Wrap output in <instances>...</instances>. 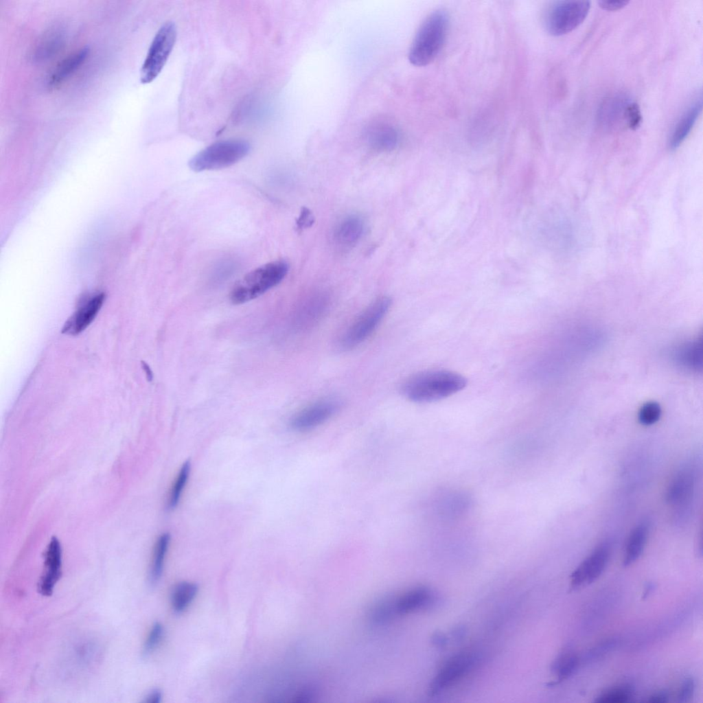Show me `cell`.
<instances>
[{
    "label": "cell",
    "instance_id": "cell-1",
    "mask_svg": "<svg viewBox=\"0 0 703 703\" xmlns=\"http://www.w3.org/2000/svg\"><path fill=\"white\" fill-rule=\"evenodd\" d=\"M460 373L447 369H431L416 373L402 385L403 394L415 402H431L451 396L467 385Z\"/></svg>",
    "mask_w": 703,
    "mask_h": 703
},
{
    "label": "cell",
    "instance_id": "cell-2",
    "mask_svg": "<svg viewBox=\"0 0 703 703\" xmlns=\"http://www.w3.org/2000/svg\"><path fill=\"white\" fill-rule=\"evenodd\" d=\"M449 16L442 9L430 13L419 26L411 43L408 60L415 66H426L439 54L445 43Z\"/></svg>",
    "mask_w": 703,
    "mask_h": 703
},
{
    "label": "cell",
    "instance_id": "cell-3",
    "mask_svg": "<svg viewBox=\"0 0 703 703\" xmlns=\"http://www.w3.org/2000/svg\"><path fill=\"white\" fill-rule=\"evenodd\" d=\"M288 271V264L277 260L263 264L246 273L232 287L229 299L240 305L262 295L278 285Z\"/></svg>",
    "mask_w": 703,
    "mask_h": 703
},
{
    "label": "cell",
    "instance_id": "cell-4",
    "mask_svg": "<svg viewBox=\"0 0 703 703\" xmlns=\"http://www.w3.org/2000/svg\"><path fill=\"white\" fill-rule=\"evenodd\" d=\"M250 149L249 142L243 139L218 141L194 155L189 161V167L194 172L227 168L245 157Z\"/></svg>",
    "mask_w": 703,
    "mask_h": 703
},
{
    "label": "cell",
    "instance_id": "cell-5",
    "mask_svg": "<svg viewBox=\"0 0 703 703\" xmlns=\"http://www.w3.org/2000/svg\"><path fill=\"white\" fill-rule=\"evenodd\" d=\"M590 8L588 1H557L552 2L544 14V25L553 36L567 34L586 18Z\"/></svg>",
    "mask_w": 703,
    "mask_h": 703
},
{
    "label": "cell",
    "instance_id": "cell-6",
    "mask_svg": "<svg viewBox=\"0 0 703 703\" xmlns=\"http://www.w3.org/2000/svg\"><path fill=\"white\" fill-rule=\"evenodd\" d=\"M176 27L172 21L165 23L153 38L140 70L143 84L152 82L165 66L176 40Z\"/></svg>",
    "mask_w": 703,
    "mask_h": 703
},
{
    "label": "cell",
    "instance_id": "cell-7",
    "mask_svg": "<svg viewBox=\"0 0 703 703\" xmlns=\"http://www.w3.org/2000/svg\"><path fill=\"white\" fill-rule=\"evenodd\" d=\"M391 303L390 297L382 296L370 303L346 330L341 340L342 347L351 349L366 340L385 316Z\"/></svg>",
    "mask_w": 703,
    "mask_h": 703
},
{
    "label": "cell",
    "instance_id": "cell-8",
    "mask_svg": "<svg viewBox=\"0 0 703 703\" xmlns=\"http://www.w3.org/2000/svg\"><path fill=\"white\" fill-rule=\"evenodd\" d=\"M695 472L690 465L682 467L671 480L666 500L673 508L676 520L687 519L692 508L695 492Z\"/></svg>",
    "mask_w": 703,
    "mask_h": 703
},
{
    "label": "cell",
    "instance_id": "cell-9",
    "mask_svg": "<svg viewBox=\"0 0 703 703\" xmlns=\"http://www.w3.org/2000/svg\"><path fill=\"white\" fill-rule=\"evenodd\" d=\"M339 402L332 398L323 399L297 412L290 420L292 429L303 432L313 429L332 417L338 410Z\"/></svg>",
    "mask_w": 703,
    "mask_h": 703
},
{
    "label": "cell",
    "instance_id": "cell-10",
    "mask_svg": "<svg viewBox=\"0 0 703 703\" xmlns=\"http://www.w3.org/2000/svg\"><path fill=\"white\" fill-rule=\"evenodd\" d=\"M610 553V545L608 542H603L597 546L572 573L571 588H577L595 581L603 571Z\"/></svg>",
    "mask_w": 703,
    "mask_h": 703
},
{
    "label": "cell",
    "instance_id": "cell-11",
    "mask_svg": "<svg viewBox=\"0 0 703 703\" xmlns=\"http://www.w3.org/2000/svg\"><path fill=\"white\" fill-rule=\"evenodd\" d=\"M62 575V549L59 540L53 537L44 553V570L38 584V591L50 596Z\"/></svg>",
    "mask_w": 703,
    "mask_h": 703
},
{
    "label": "cell",
    "instance_id": "cell-12",
    "mask_svg": "<svg viewBox=\"0 0 703 703\" xmlns=\"http://www.w3.org/2000/svg\"><path fill=\"white\" fill-rule=\"evenodd\" d=\"M474 660V656L469 652L457 654L449 659L433 680L430 693L435 695L459 680L470 669Z\"/></svg>",
    "mask_w": 703,
    "mask_h": 703
},
{
    "label": "cell",
    "instance_id": "cell-13",
    "mask_svg": "<svg viewBox=\"0 0 703 703\" xmlns=\"http://www.w3.org/2000/svg\"><path fill=\"white\" fill-rule=\"evenodd\" d=\"M104 297V293H99L85 301L65 323L62 332L76 335L86 329L100 311Z\"/></svg>",
    "mask_w": 703,
    "mask_h": 703
},
{
    "label": "cell",
    "instance_id": "cell-14",
    "mask_svg": "<svg viewBox=\"0 0 703 703\" xmlns=\"http://www.w3.org/2000/svg\"><path fill=\"white\" fill-rule=\"evenodd\" d=\"M89 52V49L87 47H83L64 58L54 67L49 76L47 81L49 86L54 88L62 83L84 63Z\"/></svg>",
    "mask_w": 703,
    "mask_h": 703
},
{
    "label": "cell",
    "instance_id": "cell-15",
    "mask_svg": "<svg viewBox=\"0 0 703 703\" xmlns=\"http://www.w3.org/2000/svg\"><path fill=\"white\" fill-rule=\"evenodd\" d=\"M702 108V97H696L684 111L676 124L671 135L669 145L671 150L678 148L684 141L693 127Z\"/></svg>",
    "mask_w": 703,
    "mask_h": 703
},
{
    "label": "cell",
    "instance_id": "cell-16",
    "mask_svg": "<svg viewBox=\"0 0 703 703\" xmlns=\"http://www.w3.org/2000/svg\"><path fill=\"white\" fill-rule=\"evenodd\" d=\"M365 230L363 219L357 215H351L338 223L334 231L336 242L343 246H352L361 238Z\"/></svg>",
    "mask_w": 703,
    "mask_h": 703
},
{
    "label": "cell",
    "instance_id": "cell-17",
    "mask_svg": "<svg viewBox=\"0 0 703 703\" xmlns=\"http://www.w3.org/2000/svg\"><path fill=\"white\" fill-rule=\"evenodd\" d=\"M649 532V525L645 520L639 522L632 529L625 548L624 566L630 565L641 555L647 542Z\"/></svg>",
    "mask_w": 703,
    "mask_h": 703
},
{
    "label": "cell",
    "instance_id": "cell-18",
    "mask_svg": "<svg viewBox=\"0 0 703 703\" xmlns=\"http://www.w3.org/2000/svg\"><path fill=\"white\" fill-rule=\"evenodd\" d=\"M367 138L369 144L373 149L378 151H390L397 146L399 135L393 126L385 123H380L370 128Z\"/></svg>",
    "mask_w": 703,
    "mask_h": 703
},
{
    "label": "cell",
    "instance_id": "cell-19",
    "mask_svg": "<svg viewBox=\"0 0 703 703\" xmlns=\"http://www.w3.org/2000/svg\"><path fill=\"white\" fill-rule=\"evenodd\" d=\"M431 594L424 587L413 588L399 597H395V610L397 615L411 612L424 607L430 602Z\"/></svg>",
    "mask_w": 703,
    "mask_h": 703
},
{
    "label": "cell",
    "instance_id": "cell-20",
    "mask_svg": "<svg viewBox=\"0 0 703 703\" xmlns=\"http://www.w3.org/2000/svg\"><path fill=\"white\" fill-rule=\"evenodd\" d=\"M170 538L168 533H163L154 544L149 573V582L152 585L157 583L161 577Z\"/></svg>",
    "mask_w": 703,
    "mask_h": 703
},
{
    "label": "cell",
    "instance_id": "cell-21",
    "mask_svg": "<svg viewBox=\"0 0 703 703\" xmlns=\"http://www.w3.org/2000/svg\"><path fill=\"white\" fill-rule=\"evenodd\" d=\"M198 589V586L195 583L182 581L177 584L171 595V603L174 610L176 612L185 610L196 597Z\"/></svg>",
    "mask_w": 703,
    "mask_h": 703
},
{
    "label": "cell",
    "instance_id": "cell-22",
    "mask_svg": "<svg viewBox=\"0 0 703 703\" xmlns=\"http://www.w3.org/2000/svg\"><path fill=\"white\" fill-rule=\"evenodd\" d=\"M395 597H387L376 601L369 609V619L373 623L387 622L397 616Z\"/></svg>",
    "mask_w": 703,
    "mask_h": 703
},
{
    "label": "cell",
    "instance_id": "cell-23",
    "mask_svg": "<svg viewBox=\"0 0 703 703\" xmlns=\"http://www.w3.org/2000/svg\"><path fill=\"white\" fill-rule=\"evenodd\" d=\"M190 472V463L185 461L181 468L170 491L168 499V508L172 509L176 507L183 488L185 487Z\"/></svg>",
    "mask_w": 703,
    "mask_h": 703
},
{
    "label": "cell",
    "instance_id": "cell-24",
    "mask_svg": "<svg viewBox=\"0 0 703 703\" xmlns=\"http://www.w3.org/2000/svg\"><path fill=\"white\" fill-rule=\"evenodd\" d=\"M578 659L570 652H566L555 660L553 670L557 673V682L570 676L577 668Z\"/></svg>",
    "mask_w": 703,
    "mask_h": 703
},
{
    "label": "cell",
    "instance_id": "cell-25",
    "mask_svg": "<svg viewBox=\"0 0 703 703\" xmlns=\"http://www.w3.org/2000/svg\"><path fill=\"white\" fill-rule=\"evenodd\" d=\"M632 690L627 686H621L606 691L595 700L600 703H625L632 699Z\"/></svg>",
    "mask_w": 703,
    "mask_h": 703
},
{
    "label": "cell",
    "instance_id": "cell-26",
    "mask_svg": "<svg viewBox=\"0 0 703 703\" xmlns=\"http://www.w3.org/2000/svg\"><path fill=\"white\" fill-rule=\"evenodd\" d=\"M61 37V35L57 32L47 34L36 47L34 54L36 58L48 57L54 53L62 43Z\"/></svg>",
    "mask_w": 703,
    "mask_h": 703
},
{
    "label": "cell",
    "instance_id": "cell-27",
    "mask_svg": "<svg viewBox=\"0 0 703 703\" xmlns=\"http://www.w3.org/2000/svg\"><path fill=\"white\" fill-rule=\"evenodd\" d=\"M164 630L159 623H155L150 629L143 647V654L146 656L157 647L163 636Z\"/></svg>",
    "mask_w": 703,
    "mask_h": 703
},
{
    "label": "cell",
    "instance_id": "cell-28",
    "mask_svg": "<svg viewBox=\"0 0 703 703\" xmlns=\"http://www.w3.org/2000/svg\"><path fill=\"white\" fill-rule=\"evenodd\" d=\"M661 409L660 406L654 402L644 404L638 413L639 422L643 425H652L660 418Z\"/></svg>",
    "mask_w": 703,
    "mask_h": 703
},
{
    "label": "cell",
    "instance_id": "cell-29",
    "mask_svg": "<svg viewBox=\"0 0 703 703\" xmlns=\"http://www.w3.org/2000/svg\"><path fill=\"white\" fill-rule=\"evenodd\" d=\"M624 114L630 128L636 130L640 127L643 118L638 104L635 102L627 104Z\"/></svg>",
    "mask_w": 703,
    "mask_h": 703
},
{
    "label": "cell",
    "instance_id": "cell-30",
    "mask_svg": "<svg viewBox=\"0 0 703 703\" xmlns=\"http://www.w3.org/2000/svg\"><path fill=\"white\" fill-rule=\"evenodd\" d=\"M314 221V218L312 211L306 207H303L297 220V225L299 229H303L311 227Z\"/></svg>",
    "mask_w": 703,
    "mask_h": 703
},
{
    "label": "cell",
    "instance_id": "cell-31",
    "mask_svg": "<svg viewBox=\"0 0 703 703\" xmlns=\"http://www.w3.org/2000/svg\"><path fill=\"white\" fill-rule=\"evenodd\" d=\"M694 691V681L691 678H687L684 681L678 694V700L680 702H687L693 696Z\"/></svg>",
    "mask_w": 703,
    "mask_h": 703
},
{
    "label": "cell",
    "instance_id": "cell-32",
    "mask_svg": "<svg viewBox=\"0 0 703 703\" xmlns=\"http://www.w3.org/2000/svg\"><path fill=\"white\" fill-rule=\"evenodd\" d=\"M684 356L683 357L686 362L691 365H698V357L700 348L698 344H694L691 345L687 350L684 351Z\"/></svg>",
    "mask_w": 703,
    "mask_h": 703
},
{
    "label": "cell",
    "instance_id": "cell-33",
    "mask_svg": "<svg viewBox=\"0 0 703 703\" xmlns=\"http://www.w3.org/2000/svg\"><path fill=\"white\" fill-rule=\"evenodd\" d=\"M627 1H599V5L605 10L616 11L622 9L628 4Z\"/></svg>",
    "mask_w": 703,
    "mask_h": 703
},
{
    "label": "cell",
    "instance_id": "cell-34",
    "mask_svg": "<svg viewBox=\"0 0 703 703\" xmlns=\"http://www.w3.org/2000/svg\"><path fill=\"white\" fill-rule=\"evenodd\" d=\"M315 695L316 689L314 688L311 687H306L295 695L293 701L295 702H309Z\"/></svg>",
    "mask_w": 703,
    "mask_h": 703
},
{
    "label": "cell",
    "instance_id": "cell-35",
    "mask_svg": "<svg viewBox=\"0 0 703 703\" xmlns=\"http://www.w3.org/2000/svg\"><path fill=\"white\" fill-rule=\"evenodd\" d=\"M669 696L666 692L660 691L650 695L647 702L652 703H664L668 701Z\"/></svg>",
    "mask_w": 703,
    "mask_h": 703
},
{
    "label": "cell",
    "instance_id": "cell-36",
    "mask_svg": "<svg viewBox=\"0 0 703 703\" xmlns=\"http://www.w3.org/2000/svg\"><path fill=\"white\" fill-rule=\"evenodd\" d=\"M161 700V693L159 690H153L146 697L144 700L146 702L149 703H159Z\"/></svg>",
    "mask_w": 703,
    "mask_h": 703
},
{
    "label": "cell",
    "instance_id": "cell-37",
    "mask_svg": "<svg viewBox=\"0 0 703 703\" xmlns=\"http://www.w3.org/2000/svg\"><path fill=\"white\" fill-rule=\"evenodd\" d=\"M142 366L143 370L145 371L148 380H152L153 375L150 367L144 362H142Z\"/></svg>",
    "mask_w": 703,
    "mask_h": 703
}]
</instances>
